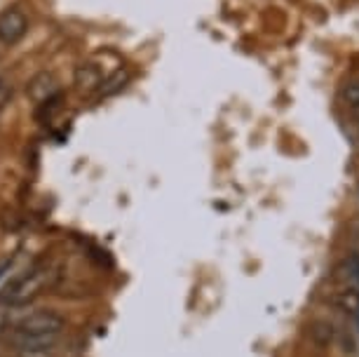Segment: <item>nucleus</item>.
I'll return each instance as SVG.
<instances>
[{
  "label": "nucleus",
  "mask_w": 359,
  "mask_h": 357,
  "mask_svg": "<svg viewBox=\"0 0 359 357\" xmlns=\"http://www.w3.org/2000/svg\"><path fill=\"white\" fill-rule=\"evenodd\" d=\"M54 278H57V268L54 266L50 264L33 266L31 271H26L10 289H5L3 303L5 306H15V308L29 306V303L36 301L45 289H50Z\"/></svg>",
  "instance_id": "1"
},
{
  "label": "nucleus",
  "mask_w": 359,
  "mask_h": 357,
  "mask_svg": "<svg viewBox=\"0 0 359 357\" xmlns=\"http://www.w3.org/2000/svg\"><path fill=\"white\" fill-rule=\"evenodd\" d=\"M12 334H57L64 336L66 318L52 308H40V311H26L22 318H17L10 325Z\"/></svg>",
  "instance_id": "2"
},
{
  "label": "nucleus",
  "mask_w": 359,
  "mask_h": 357,
  "mask_svg": "<svg viewBox=\"0 0 359 357\" xmlns=\"http://www.w3.org/2000/svg\"><path fill=\"white\" fill-rule=\"evenodd\" d=\"M118 71L120 69H115V66H106L104 55H99V57H94L92 62L80 64L78 69L73 71V87H76V92L83 94V97H92V94H99L101 85Z\"/></svg>",
  "instance_id": "3"
},
{
  "label": "nucleus",
  "mask_w": 359,
  "mask_h": 357,
  "mask_svg": "<svg viewBox=\"0 0 359 357\" xmlns=\"http://www.w3.org/2000/svg\"><path fill=\"white\" fill-rule=\"evenodd\" d=\"M26 31H29V17L24 15V10L10 8L0 12V45H17Z\"/></svg>",
  "instance_id": "4"
},
{
  "label": "nucleus",
  "mask_w": 359,
  "mask_h": 357,
  "mask_svg": "<svg viewBox=\"0 0 359 357\" xmlns=\"http://www.w3.org/2000/svg\"><path fill=\"white\" fill-rule=\"evenodd\" d=\"M59 90H62V85H59L57 76L50 71H40L26 83V97L38 106L52 104V101L59 97Z\"/></svg>",
  "instance_id": "5"
},
{
  "label": "nucleus",
  "mask_w": 359,
  "mask_h": 357,
  "mask_svg": "<svg viewBox=\"0 0 359 357\" xmlns=\"http://www.w3.org/2000/svg\"><path fill=\"white\" fill-rule=\"evenodd\" d=\"M64 336L57 334H10V343L15 350H59Z\"/></svg>",
  "instance_id": "6"
},
{
  "label": "nucleus",
  "mask_w": 359,
  "mask_h": 357,
  "mask_svg": "<svg viewBox=\"0 0 359 357\" xmlns=\"http://www.w3.org/2000/svg\"><path fill=\"white\" fill-rule=\"evenodd\" d=\"M334 303L341 311L350 313V315H357L359 313V292L357 289H345V292H338L334 296Z\"/></svg>",
  "instance_id": "7"
},
{
  "label": "nucleus",
  "mask_w": 359,
  "mask_h": 357,
  "mask_svg": "<svg viewBox=\"0 0 359 357\" xmlns=\"http://www.w3.org/2000/svg\"><path fill=\"white\" fill-rule=\"evenodd\" d=\"M341 99L345 106H350V111L359 109V78H352L341 87Z\"/></svg>",
  "instance_id": "8"
},
{
  "label": "nucleus",
  "mask_w": 359,
  "mask_h": 357,
  "mask_svg": "<svg viewBox=\"0 0 359 357\" xmlns=\"http://www.w3.org/2000/svg\"><path fill=\"white\" fill-rule=\"evenodd\" d=\"M313 336L320 343H329L331 341V325H327V322H315V325H313Z\"/></svg>",
  "instance_id": "9"
},
{
  "label": "nucleus",
  "mask_w": 359,
  "mask_h": 357,
  "mask_svg": "<svg viewBox=\"0 0 359 357\" xmlns=\"http://www.w3.org/2000/svg\"><path fill=\"white\" fill-rule=\"evenodd\" d=\"M59 350H19L17 357H57Z\"/></svg>",
  "instance_id": "10"
},
{
  "label": "nucleus",
  "mask_w": 359,
  "mask_h": 357,
  "mask_svg": "<svg viewBox=\"0 0 359 357\" xmlns=\"http://www.w3.org/2000/svg\"><path fill=\"white\" fill-rule=\"evenodd\" d=\"M10 94H12V90H10V85L5 83L3 78H0V116H3V111H5V106H8V101H10Z\"/></svg>",
  "instance_id": "11"
},
{
  "label": "nucleus",
  "mask_w": 359,
  "mask_h": 357,
  "mask_svg": "<svg viewBox=\"0 0 359 357\" xmlns=\"http://www.w3.org/2000/svg\"><path fill=\"white\" fill-rule=\"evenodd\" d=\"M0 357H3V348H0Z\"/></svg>",
  "instance_id": "12"
}]
</instances>
